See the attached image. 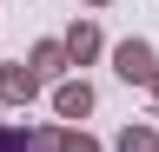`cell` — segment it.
I'll return each mask as SVG.
<instances>
[{
  "label": "cell",
  "instance_id": "cell-7",
  "mask_svg": "<svg viewBox=\"0 0 159 152\" xmlns=\"http://www.w3.org/2000/svg\"><path fill=\"white\" fill-rule=\"evenodd\" d=\"M60 152H106V145L93 132H80V126H60Z\"/></svg>",
  "mask_w": 159,
  "mask_h": 152
},
{
  "label": "cell",
  "instance_id": "cell-3",
  "mask_svg": "<svg viewBox=\"0 0 159 152\" xmlns=\"http://www.w3.org/2000/svg\"><path fill=\"white\" fill-rule=\"evenodd\" d=\"M60 46H66V60H73V66H93L106 40H99V27H93V20H73L66 33H60Z\"/></svg>",
  "mask_w": 159,
  "mask_h": 152
},
{
  "label": "cell",
  "instance_id": "cell-5",
  "mask_svg": "<svg viewBox=\"0 0 159 152\" xmlns=\"http://www.w3.org/2000/svg\"><path fill=\"white\" fill-rule=\"evenodd\" d=\"M53 112H60V119H86V112H93V86L86 80H60L53 86Z\"/></svg>",
  "mask_w": 159,
  "mask_h": 152
},
{
  "label": "cell",
  "instance_id": "cell-8",
  "mask_svg": "<svg viewBox=\"0 0 159 152\" xmlns=\"http://www.w3.org/2000/svg\"><path fill=\"white\" fill-rule=\"evenodd\" d=\"M0 152H33V139H27V126H0Z\"/></svg>",
  "mask_w": 159,
  "mask_h": 152
},
{
  "label": "cell",
  "instance_id": "cell-9",
  "mask_svg": "<svg viewBox=\"0 0 159 152\" xmlns=\"http://www.w3.org/2000/svg\"><path fill=\"white\" fill-rule=\"evenodd\" d=\"M86 7H106V0H86Z\"/></svg>",
  "mask_w": 159,
  "mask_h": 152
},
{
  "label": "cell",
  "instance_id": "cell-1",
  "mask_svg": "<svg viewBox=\"0 0 159 152\" xmlns=\"http://www.w3.org/2000/svg\"><path fill=\"white\" fill-rule=\"evenodd\" d=\"M113 73H119L126 86H146V93H152V80H159L152 40H119V46H113Z\"/></svg>",
  "mask_w": 159,
  "mask_h": 152
},
{
  "label": "cell",
  "instance_id": "cell-6",
  "mask_svg": "<svg viewBox=\"0 0 159 152\" xmlns=\"http://www.w3.org/2000/svg\"><path fill=\"white\" fill-rule=\"evenodd\" d=\"M113 152H159V132H152V126H126V132L113 139Z\"/></svg>",
  "mask_w": 159,
  "mask_h": 152
},
{
  "label": "cell",
  "instance_id": "cell-2",
  "mask_svg": "<svg viewBox=\"0 0 159 152\" xmlns=\"http://www.w3.org/2000/svg\"><path fill=\"white\" fill-rule=\"evenodd\" d=\"M27 66H33V80H40V86H47V80L60 86L73 60H66V46H60V40H33V53H27Z\"/></svg>",
  "mask_w": 159,
  "mask_h": 152
},
{
  "label": "cell",
  "instance_id": "cell-4",
  "mask_svg": "<svg viewBox=\"0 0 159 152\" xmlns=\"http://www.w3.org/2000/svg\"><path fill=\"white\" fill-rule=\"evenodd\" d=\"M40 93V80H33V66L20 60V66H0V106H27Z\"/></svg>",
  "mask_w": 159,
  "mask_h": 152
},
{
  "label": "cell",
  "instance_id": "cell-10",
  "mask_svg": "<svg viewBox=\"0 0 159 152\" xmlns=\"http://www.w3.org/2000/svg\"><path fill=\"white\" fill-rule=\"evenodd\" d=\"M152 99H159V80H152Z\"/></svg>",
  "mask_w": 159,
  "mask_h": 152
}]
</instances>
